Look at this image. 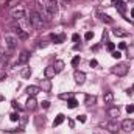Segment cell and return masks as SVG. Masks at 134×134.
Wrapping results in <instances>:
<instances>
[{"label":"cell","instance_id":"cell-40","mask_svg":"<svg viewBox=\"0 0 134 134\" xmlns=\"http://www.w3.org/2000/svg\"><path fill=\"white\" fill-rule=\"evenodd\" d=\"M66 2H70V0H66Z\"/></svg>","mask_w":134,"mask_h":134},{"label":"cell","instance_id":"cell-28","mask_svg":"<svg viewBox=\"0 0 134 134\" xmlns=\"http://www.w3.org/2000/svg\"><path fill=\"white\" fill-rule=\"evenodd\" d=\"M122 56V53L119 52V50H115V52H112V58H115V59H119Z\"/></svg>","mask_w":134,"mask_h":134},{"label":"cell","instance_id":"cell-12","mask_svg":"<svg viewBox=\"0 0 134 134\" xmlns=\"http://www.w3.org/2000/svg\"><path fill=\"white\" fill-rule=\"evenodd\" d=\"M108 115H109V117H112V119L120 117V109H119V108H111V109L108 111Z\"/></svg>","mask_w":134,"mask_h":134},{"label":"cell","instance_id":"cell-6","mask_svg":"<svg viewBox=\"0 0 134 134\" xmlns=\"http://www.w3.org/2000/svg\"><path fill=\"white\" fill-rule=\"evenodd\" d=\"M28 59H30V53L24 50V52L19 55V58H17V64H19V66H24V64L28 63Z\"/></svg>","mask_w":134,"mask_h":134},{"label":"cell","instance_id":"cell-22","mask_svg":"<svg viewBox=\"0 0 134 134\" xmlns=\"http://www.w3.org/2000/svg\"><path fill=\"white\" fill-rule=\"evenodd\" d=\"M112 33L115 34V36H120V37H125V36H126V31H123L122 28H115Z\"/></svg>","mask_w":134,"mask_h":134},{"label":"cell","instance_id":"cell-7","mask_svg":"<svg viewBox=\"0 0 134 134\" xmlns=\"http://www.w3.org/2000/svg\"><path fill=\"white\" fill-rule=\"evenodd\" d=\"M120 126H122V130H125V131H128V133H130V131H133V130H134V120L126 119V120H123V122H122V125H120Z\"/></svg>","mask_w":134,"mask_h":134},{"label":"cell","instance_id":"cell-39","mask_svg":"<svg viewBox=\"0 0 134 134\" xmlns=\"http://www.w3.org/2000/svg\"><path fill=\"white\" fill-rule=\"evenodd\" d=\"M0 100H3V97H0Z\"/></svg>","mask_w":134,"mask_h":134},{"label":"cell","instance_id":"cell-18","mask_svg":"<svg viewBox=\"0 0 134 134\" xmlns=\"http://www.w3.org/2000/svg\"><path fill=\"white\" fill-rule=\"evenodd\" d=\"M55 70H56V73H59V72H61V70H63V69H64V63H63V61H56V63H55Z\"/></svg>","mask_w":134,"mask_h":134},{"label":"cell","instance_id":"cell-30","mask_svg":"<svg viewBox=\"0 0 134 134\" xmlns=\"http://www.w3.org/2000/svg\"><path fill=\"white\" fill-rule=\"evenodd\" d=\"M89 64H91V67H97V66H98V61H97V59H91V63H89Z\"/></svg>","mask_w":134,"mask_h":134},{"label":"cell","instance_id":"cell-4","mask_svg":"<svg viewBox=\"0 0 134 134\" xmlns=\"http://www.w3.org/2000/svg\"><path fill=\"white\" fill-rule=\"evenodd\" d=\"M112 72L117 75V76H125L128 73V66L126 64H117V66L112 69Z\"/></svg>","mask_w":134,"mask_h":134},{"label":"cell","instance_id":"cell-20","mask_svg":"<svg viewBox=\"0 0 134 134\" xmlns=\"http://www.w3.org/2000/svg\"><path fill=\"white\" fill-rule=\"evenodd\" d=\"M76 104H78V101L75 100V98H73V97H72V98H69V100H67V106H69V108H70V109H73V108H76Z\"/></svg>","mask_w":134,"mask_h":134},{"label":"cell","instance_id":"cell-3","mask_svg":"<svg viewBox=\"0 0 134 134\" xmlns=\"http://www.w3.org/2000/svg\"><path fill=\"white\" fill-rule=\"evenodd\" d=\"M5 44H6L8 50H14L17 47V39L11 34H5Z\"/></svg>","mask_w":134,"mask_h":134},{"label":"cell","instance_id":"cell-27","mask_svg":"<svg viewBox=\"0 0 134 134\" xmlns=\"http://www.w3.org/2000/svg\"><path fill=\"white\" fill-rule=\"evenodd\" d=\"M106 48H108L109 52H114V48H115V45H114L112 42H108V45H106Z\"/></svg>","mask_w":134,"mask_h":134},{"label":"cell","instance_id":"cell-23","mask_svg":"<svg viewBox=\"0 0 134 134\" xmlns=\"http://www.w3.org/2000/svg\"><path fill=\"white\" fill-rule=\"evenodd\" d=\"M94 103H95V97H87V98H86V104H87V106H92Z\"/></svg>","mask_w":134,"mask_h":134},{"label":"cell","instance_id":"cell-35","mask_svg":"<svg viewBox=\"0 0 134 134\" xmlns=\"http://www.w3.org/2000/svg\"><path fill=\"white\" fill-rule=\"evenodd\" d=\"M119 48H120V50H123V48H126V44H125V42H120V45H119Z\"/></svg>","mask_w":134,"mask_h":134},{"label":"cell","instance_id":"cell-10","mask_svg":"<svg viewBox=\"0 0 134 134\" xmlns=\"http://www.w3.org/2000/svg\"><path fill=\"white\" fill-rule=\"evenodd\" d=\"M106 128H108V131L112 134H115L117 131H119V123L115 122V120H112V122H109L108 125H106Z\"/></svg>","mask_w":134,"mask_h":134},{"label":"cell","instance_id":"cell-16","mask_svg":"<svg viewBox=\"0 0 134 134\" xmlns=\"http://www.w3.org/2000/svg\"><path fill=\"white\" fill-rule=\"evenodd\" d=\"M64 119H66V117H64V114H58V115H56V119H55V122H53V126H59V125L64 122Z\"/></svg>","mask_w":134,"mask_h":134},{"label":"cell","instance_id":"cell-2","mask_svg":"<svg viewBox=\"0 0 134 134\" xmlns=\"http://www.w3.org/2000/svg\"><path fill=\"white\" fill-rule=\"evenodd\" d=\"M9 14H11L13 19H16V20H22V19L25 17V9L20 8V6H19V8H13Z\"/></svg>","mask_w":134,"mask_h":134},{"label":"cell","instance_id":"cell-1","mask_svg":"<svg viewBox=\"0 0 134 134\" xmlns=\"http://www.w3.org/2000/svg\"><path fill=\"white\" fill-rule=\"evenodd\" d=\"M30 22H31L33 28H36V30H42V28L47 27V20L41 16L39 11H31V14H30Z\"/></svg>","mask_w":134,"mask_h":134},{"label":"cell","instance_id":"cell-19","mask_svg":"<svg viewBox=\"0 0 134 134\" xmlns=\"http://www.w3.org/2000/svg\"><path fill=\"white\" fill-rule=\"evenodd\" d=\"M52 39H53L56 44H61V42L64 41V34H59V36H56V34H52Z\"/></svg>","mask_w":134,"mask_h":134},{"label":"cell","instance_id":"cell-9","mask_svg":"<svg viewBox=\"0 0 134 134\" xmlns=\"http://www.w3.org/2000/svg\"><path fill=\"white\" fill-rule=\"evenodd\" d=\"M39 92H41V87H39V86H28V87H27V94H28L30 97H36Z\"/></svg>","mask_w":134,"mask_h":134},{"label":"cell","instance_id":"cell-5","mask_svg":"<svg viewBox=\"0 0 134 134\" xmlns=\"http://www.w3.org/2000/svg\"><path fill=\"white\" fill-rule=\"evenodd\" d=\"M73 78H75V83H76V84H83V83L86 81V73H84V72H80V70H75Z\"/></svg>","mask_w":134,"mask_h":134},{"label":"cell","instance_id":"cell-37","mask_svg":"<svg viewBox=\"0 0 134 134\" xmlns=\"http://www.w3.org/2000/svg\"><path fill=\"white\" fill-rule=\"evenodd\" d=\"M131 16H133V19H134V8L131 9Z\"/></svg>","mask_w":134,"mask_h":134},{"label":"cell","instance_id":"cell-13","mask_svg":"<svg viewBox=\"0 0 134 134\" xmlns=\"http://www.w3.org/2000/svg\"><path fill=\"white\" fill-rule=\"evenodd\" d=\"M103 100H104V103H106V104H111V103L114 101V94H112V92H104Z\"/></svg>","mask_w":134,"mask_h":134},{"label":"cell","instance_id":"cell-14","mask_svg":"<svg viewBox=\"0 0 134 134\" xmlns=\"http://www.w3.org/2000/svg\"><path fill=\"white\" fill-rule=\"evenodd\" d=\"M14 30H16V33H17V36H19V39H22V41H25V39L28 37V33H27V31H24L22 28H19V27H16Z\"/></svg>","mask_w":134,"mask_h":134},{"label":"cell","instance_id":"cell-21","mask_svg":"<svg viewBox=\"0 0 134 134\" xmlns=\"http://www.w3.org/2000/svg\"><path fill=\"white\" fill-rule=\"evenodd\" d=\"M30 76H31V69H30V67L24 69V70H22V78H30Z\"/></svg>","mask_w":134,"mask_h":134},{"label":"cell","instance_id":"cell-32","mask_svg":"<svg viewBox=\"0 0 134 134\" xmlns=\"http://www.w3.org/2000/svg\"><path fill=\"white\" fill-rule=\"evenodd\" d=\"M41 104H42V108H44V109H47V108H48V106H50V101H42V103H41Z\"/></svg>","mask_w":134,"mask_h":134},{"label":"cell","instance_id":"cell-34","mask_svg":"<svg viewBox=\"0 0 134 134\" xmlns=\"http://www.w3.org/2000/svg\"><path fill=\"white\" fill-rule=\"evenodd\" d=\"M78 39H80V34H73V36H72V41H73V42H76V41H78Z\"/></svg>","mask_w":134,"mask_h":134},{"label":"cell","instance_id":"cell-17","mask_svg":"<svg viewBox=\"0 0 134 134\" xmlns=\"http://www.w3.org/2000/svg\"><path fill=\"white\" fill-rule=\"evenodd\" d=\"M98 17H100L101 22H104V24H112V19L109 16H106V14H98Z\"/></svg>","mask_w":134,"mask_h":134},{"label":"cell","instance_id":"cell-15","mask_svg":"<svg viewBox=\"0 0 134 134\" xmlns=\"http://www.w3.org/2000/svg\"><path fill=\"white\" fill-rule=\"evenodd\" d=\"M41 87H42V91H45V92H50V89H52V83H50V80H44L42 81V84H41Z\"/></svg>","mask_w":134,"mask_h":134},{"label":"cell","instance_id":"cell-31","mask_svg":"<svg viewBox=\"0 0 134 134\" xmlns=\"http://www.w3.org/2000/svg\"><path fill=\"white\" fill-rule=\"evenodd\" d=\"M59 97H61L63 100H69V98H72V95H70V94H63V95H59Z\"/></svg>","mask_w":134,"mask_h":134},{"label":"cell","instance_id":"cell-26","mask_svg":"<svg viewBox=\"0 0 134 134\" xmlns=\"http://www.w3.org/2000/svg\"><path fill=\"white\" fill-rule=\"evenodd\" d=\"M126 112H128V114H133L134 112V104H128V106H126Z\"/></svg>","mask_w":134,"mask_h":134},{"label":"cell","instance_id":"cell-25","mask_svg":"<svg viewBox=\"0 0 134 134\" xmlns=\"http://www.w3.org/2000/svg\"><path fill=\"white\" fill-rule=\"evenodd\" d=\"M92 37H94V33H92V31H87V33L84 34V39H86V41H91Z\"/></svg>","mask_w":134,"mask_h":134},{"label":"cell","instance_id":"cell-33","mask_svg":"<svg viewBox=\"0 0 134 134\" xmlns=\"http://www.w3.org/2000/svg\"><path fill=\"white\" fill-rule=\"evenodd\" d=\"M78 120H80L81 123H84V122H86V115H78Z\"/></svg>","mask_w":134,"mask_h":134},{"label":"cell","instance_id":"cell-8","mask_svg":"<svg viewBox=\"0 0 134 134\" xmlns=\"http://www.w3.org/2000/svg\"><path fill=\"white\" fill-rule=\"evenodd\" d=\"M56 75V70H55V67L53 66H48L45 67V70H44V76L47 78V80H50V78H53Z\"/></svg>","mask_w":134,"mask_h":134},{"label":"cell","instance_id":"cell-11","mask_svg":"<svg viewBox=\"0 0 134 134\" xmlns=\"http://www.w3.org/2000/svg\"><path fill=\"white\" fill-rule=\"evenodd\" d=\"M36 106H37V101H36V98H34V97H30V98H28V101H27V109L33 111V109H36Z\"/></svg>","mask_w":134,"mask_h":134},{"label":"cell","instance_id":"cell-38","mask_svg":"<svg viewBox=\"0 0 134 134\" xmlns=\"http://www.w3.org/2000/svg\"><path fill=\"white\" fill-rule=\"evenodd\" d=\"M0 58H2V50H0Z\"/></svg>","mask_w":134,"mask_h":134},{"label":"cell","instance_id":"cell-36","mask_svg":"<svg viewBox=\"0 0 134 134\" xmlns=\"http://www.w3.org/2000/svg\"><path fill=\"white\" fill-rule=\"evenodd\" d=\"M130 50H131V55H130V56H131V58H133V56H134V47H131V48H130Z\"/></svg>","mask_w":134,"mask_h":134},{"label":"cell","instance_id":"cell-29","mask_svg":"<svg viewBox=\"0 0 134 134\" xmlns=\"http://www.w3.org/2000/svg\"><path fill=\"white\" fill-rule=\"evenodd\" d=\"M78 63H80V56H75L72 59V66H78Z\"/></svg>","mask_w":134,"mask_h":134},{"label":"cell","instance_id":"cell-24","mask_svg":"<svg viewBox=\"0 0 134 134\" xmlns=\"http://www.w3.org/2000/svg\"><path fill=\"white\" fill-rule=\"evenodd\" d=\"M9 120H11V122H17V120H19V114H16V112L11 114V115H9Z\"/></svg>","mask_w":134,"mask_h":134}]
</instances>
